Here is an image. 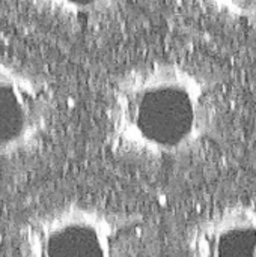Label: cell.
<instances>
[{"mask_svg":"<svg viewBox=\"0 0 256 257\" xmlns=\"http://www.w3.org/2000/svg\"><path fill=\"white\" fill-rule=\"evenodd\" d=\"M219 122L217 84L190 63L140 62L110 84L107 145L122 160L169 163L195 157L214 142Z\"/></svg>","mask_w":256,"mask_h":257,"instance_id":"6da1fadb","label":"cell"},{"mask_svg":"<svg viewBox=\"0 0 256 257\" xmlns=\"http://www.w3.org/2000/svg\"><path fill=\"white\" fill-rule=\"evenodd\" d=\"M187 257H256V205L229 203L192 229Z\"/></svg>","mask_w":256,"mask_h":257,"instance_id":"277c9868","label":"cell"},{"mask_svg":"<svg viewBox=\"0 0 256 257\" xmlns=\"http://www.w3.org/2000/svg\"><path fill=\"white\" fill-rule=\"evenodd\" d=\"M196 3L220 20L256 24V0H196Z\"/></svg>","mask_w":256,"mask_h":257,"instance_id":"8992f818","label":"cell"},{"mask_svg":"<svg viewBox=\"0 0 256 257\" xmlns=\"http://www.w3.org/2000/svg\"><path fill=\"white\" fill-rule=\"evenodd\" d=\"M54 98L42 75L0 59V163L36 151L50 133Z\"/></svg>","mask_w":256,"mask_h":257,"instance_id":"3957f363","label":"cell"},{"mask_svg":"<svg viewBox=\"0 0 256 257\" xmlns=\"http://www.w3.org/2000/svg\"><path fill=\"white\" fill-rule=\"evenodd\" d=\"M47 17L68 23H97L119 12L130 0H29Z\"/></svg>","mask_w":256,"mask_h":257,"instance_id":"5b68a950","label":"cell"},{"mask_svg":"<svg viewBox=\"0 0 256 257\" xmlns=\"http://www.w3.org/2000/svg\"><path fill=\"white\" fill-rule=\"evenodd\" d=\"M140 224L107 206L63 203L29 224L20 257H140Z\"/></svg>","mask_w":256,"mask_h":257,"instance_id":"7a4b0ae2","label":"cell"}]
</instances>
